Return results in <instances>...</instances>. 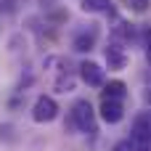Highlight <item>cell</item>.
<instances>
[{
    "label": "cell",
    "instance_id": "5b68a950",
    "mask_svg": "<svg viewBox=\"0 0 151 151\" xmlns=\"http://www.w3.org/2000/svg\"><path fill=\"white\" fill-rule=\"evenodd\" d=\"M104 53H106V64H109L111 72H122V69L127 66V61H130L127 53H125V48L119 45V40H117V42H109V48H106Z\"/></svg>",
    "mask_w": 151,
    "mask_h": 151
},
{
    "label": "cell",
    "instance_id": "52a82bcc",
    "mask_svg": "<svg viewBox=\"0 0 151 151\" xmlns=\"http://www.w3.org/2000/svg\"><path fill=\"white\" fill-rule=\"evenodd\" d=\"M85 13H104V16H114V3L111 0H82L80 5Z\"/></svg>",
    "mask_w": 151,
    "mask_h": 151
},
{
    "label": "cell",
    "instance_id": "7c38bea8",
    "mask_svg": "<svg viewBox=\"0 0 151 151\" xmlns=\"http://www.w3.org/2000/svg\"><path fill=\"white\" fill-rule=\"evenodd\" d=\"M146 61L151 64V42H149V48H146Z\"/></svg>",
    "mask_w": 151,
    "mask_h": 151
},
{
    "label": "cell",
    "instance_id": "7a4b0ae2",
    "mask_svg": "<svg viewBox=\"0 0 151 151\" xmlns=\"http://www.w3.org/2000/svg\"><path fill=\"white\" fill-rule=\"evenodd\" d=\"M56 117H58V104H56V98L40 96V98L35 101V106H32V119H35L37 125H48V122H53Z\"/></svg>",
    "mask_w": 151,
    "mask_h": 151
},
{
    "label": "cell",
    "instance_id": "3957f363",
    "mask_svg": "<svg viewBox=\"0 0 151 151\" xmlns=\"http://www.w3.org/2000/svg\"><path fill=\"white\" fill-rule=\"evenodd\" d=\"M80 80H82L88 88H101L106 77H104L101 64H96V61H82V64H80Z\"/></svg>",
    "mask_w": 151,
    "mask_h": 151
},
{
    "label": "cell",
    "instance_id": "ba28073f",
    "mask_svg": "<svg viewBox=\"0 0 151 151\" xmlns=\"http://www.w3.org/2000/svg\"><path fill=\"white\" fill-rule=\"evenodd\" d=\"M101 88H104V98L122 101V98L127 96V85H125L122 80H111V82H106V85H101Z\"/></svg>",
    "mask_w": 151,
    "mask_h": 151
},
{
    "label": "cell",
    "instance_id": "4fadbf2b",
    "mask_svg": "<svg viewBox=\"0 0 151 151\" xmlns=\"http://www.w3.org/2000/svg\"><path fill=\"white\" fill-rule=\"evenodd\" d=\"M138 151H149V149H138Z\"/></svg>",
    "mask_w": 151,
    "mask_h": 151
},
{
    "label": "cell",
    "instance_id": "277c9868",
    "mask_svg": "<svg viewBox=\"0 0 151 151\" xmlns=\"http://www.w3.org/2000/svg\"><path fill=\"white\" fill-rule=\"evenodd\" d=\"M101 119L106 125H119L125 119V106L122 101H114V98H104L101 101Z\"/></svg>",
    "mask_w": 151,
    "mask_h": 151
},
{
    "label": "cell",
    "instance_id": "9c48e42d",
    "mask_svg": "<svg viewBox=\"0 0 151 151\" xmlns=\"http://www.w3.org/2000/svg\"><path fill=\"white\" fill-rule=\"evenodd\" d=\"M125 3H127V8L135 11V13H143V11L151 5V0H125Z\"/></svg>",
    "mask_w": 151,
    "mask_h": 151
},
{
    "label": "cell",
    "instance_id": "6da1fadb",
    "mask_svg": "<svg viewBox=\"0 0 151 151\" xmlns=\"http://www.w3.org/2000/svg\"><path fill=\"white\" fill-rule=\"evenodd\" d=\"M72 122L77 125V130H82V133H88V135H96V133H98L96 111H93V106H90L88 98L74 101V106H72Z\"/></svg>",
    "mask_w": 151,
    "mask_h": 151
},
{
    "label": "cell",
    "instance_id": "8992f818",
    "mask_svg": "<svg viewBox=\"0 0 151 151\" xmlns=\"http://www.w3.org/2000/svg\"><path fill=\"white\" fill-rule=\"evenodd\" d=\"M98 35H101V29L93 24L90 29H85V32H80V35L74 37L72 48H74L77 53H88V50H93V48H96V40H98Z\"/></svg>",
    "mask_w": 151,
    "mask_h": 151
},
{
    "label": "cell",
    "instance_id": "5bb4252c",
    "mask_svg": "<svg viewBox=\"0 0 151 151\" xmlns=\"http://www.w3.org/2000/svg\"><path fill=\"white\" fill-rule=\"evenodd\" d=\"M149 98H151V93H149Z\"/></svg>",
    "mask_w": 151,
    "mask_h": 151
},
{
    "label": "cell",
    "instance_id": "30bf717a",
    "mask_svg": "<svg viewBox=\"0 0 151 151\" xmlns=\"http://www.w3.org/2000/svg\"><path fill=\"white\" fill-rule=\"evenodd\" d=\"M16 11V0H0V13H13Z\"/></svg>",
    "mask_w": 151,
    "mask_h": 151
},
{
    "label": "cell",
    "instance_id": "8fae6325",
    "mask_svg": "<svg viewBox=\"0 0 151 151\" xmlns=\"http://www.w3.org/2000/svg\"><path fill=\"white\" fill-rule=\"evenodd\" d=\"M111 151H138V149H135V143H133V141H119Z\"/></svg>",
    "mask_w": 151,
    "mask_h": 151
}]
</instances>
